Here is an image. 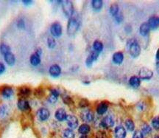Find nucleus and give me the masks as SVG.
<instances>
[{
	"label": "nucleus",
	"mask_w": 159,
	"mask_h": 138,
	"mask_svg": "<svg viewBox=\"0 0 159 138\" xmlns=\"http://www.w3.org/2000/svg\"><path fill=\"white\" fill-rule=\"evenodd\" d=\"M128 49H129V53L133 58H137L141 53V47L139 42L136 39H130L128 41Z\"/></svg>",
	"instance_id": "f257e3e1"
},
{
	"label": "nucleus",
	"mask_w": 159,
	"mask_h": 138,
	"mask_svg": "<svg viewBox=\"0 0 159 138\" xmlns=\"http://www.w3.org/2000/svg\"><path fill=\"white\" fill-rule=\"evenodd\" d=\"M80 27L79 21L75 17L72 16L67 24V33L69 36H73L77 32Z\"/></svg>",
	"instance_id": "f03ea898"
},
{
	"label": "nucleus",
	"mask_w": 159,
	"mask_h": 138,
	"mask_svg": "<svg viewBox=\"0 0 159 138\" xmlns=\"http://www.w3.org/2000/svg\"><path fill=\"white\" fill-rule=\"evenodd\" d=\"M62 9L64 14L67 17H72L74 14V7L73 4L71 1H63L62 2Z\"/></svg>",
	"instance_id": "7ed1b4c3"
},
{
	"label": "nucleus",
	"mask_w": 159,
	"mask_h": 138,
	"mask_svg": "<svg viewBox=\"0 0 159 138\" xmlns=\"http://www.w3.org/2000/svg\"><path fill=\"white\" fill-rule=\"evenodd\" d=\"M153 76V72L150 69L147 67H142L139 70V78L141 80H150Z\"/></svg>",
	"instance_id": "20e7f679"
},
{
	"label": "nucleus",
	"mask_w": 159,
	"mask_h": 138,
	"mask_svg": "<svg viewBox=\"0 0 159 138\" xmlns=\"http://www.w3.org/2000/svg\"><path fill=\"white\" fill-rule=\"evenodd\" d=\"M50 32L54 37H60L62 34V26L59 22H54L51 26Z\"/></svg>",
	"instance_id": "39448f33"
},
{
	"label": "nucleus",
	"mask_w": 159,
	"mask_h": 138,
	"mask_svg": "<svg viewBox=\"0 0 159 138\" xmlns=\"http://www.w3.org/2000/svg\"><path fill=\"white\" fill-rule=\"evenodd\" d=\"M100 125L102 127L105 128H109L113 127L114 125V118H113V117L111 115L105 116V118H103V120H101Z\"/></svg>",
	"instance_id": "423d86ee"
},
{
	"label": "nucleus",
	"mask_w": 159,
	"mask_h": 138,
	"mask_svg": "<svg viewBox=\"0 0 159 138\" xmlns=\"http://www.w3.org/2000/svg\"><path fill=\"white\" fill-rule=\"evenodd\" d=\"M50 116V112L46 108H40L37 111V117L41 121H45Z\"/></svg>",
	"instance_id": "0eeeda50"
},
{
	"label": "nucleus",
	"mask_w": 159,
	"mask_h": 138,
	"mask_svg": "<svg viewBox=\"0 0 159 138\" xmlns=\"http://www.w3.org/2000/svg\"><path fill=\"white\" fill-rule=\"evenodd\" d=\"M80 118L84 122L89 123L94 120V113L91 110H84L80 113Z\"/></svg>",
	"instance_id": "6e6552de"
},
{
	"label": "nucleus",
	"mask_w": 159,
	"mask_h": 138,
	"mask_svg": "<svg viewBox=\"0 0 159 138\" xmlns=\"http://www.w3.org/2000/svg\"><path fill=\"white\" fill-rule=\"evenodd\" d=\"M66 120L67 124L69 126L71 129H74V128H76L78 126V120L75 116L72 115V114L67 115Z\"/></svg>",
	"instance_id": "1a4fd4ad"
},
{
	"label": "nucleus",
	"mask_w": 159,
	"mask_h": 138,
	"mask_svg": "<svg viewBox=\"0 0 159 138\" xmlns=\"http://www.w3.org/2000/svg\"><path fill=\"white\" fill-rule=\"evenodd\" d=\"M30 94H31V89H30V87H25V86L19 87L18 91V95L20 97V98L26 99V97L30 96Z\"/></svg>",
	"instance_id": "9d476101"
},
{
	"label": "nucleus",
	"mask_w": 159,
	"mask_h": 138,
	"mask_svg": "<svg viewBox=\"0 0 159 138\" xmlns=\"http://www.w3.org/2000/svg\"><path fill=\"white\" fill-rule=\"evenodd\" d=\"M127 132L122 126H118L114 129V135L116 138H125Z\"/></svg>",
	"instance_id": "9b49d317"
},
{
	"label": "nucleus",
	"mask_w": 159,
	"mask_h": 138,
	"mask_svg": "<svg viewBox=\"0 0 159 138\" xmlns=\"http://www.w3.org/2000/svg\"><path fill=\"white\" fill-rule=\"evenodd\" d=\"M98 56H99V53H97V52H96V51L91 52V54L88 56V58H86V66L89 67H91L93 62L94 61L97 60V58H98Z\"/></svg>",
	"instance_id": "f8f14e48"
},
{
	"label": "nucleus",
	"mask_w": 159,
	"mask_h": 138,
	"mask_svg": "<svg viewBox=\"0 0 159 138\" xmlns=\"http://www.w3.org/2000/svg\"><path fill=\"white\" fill-rule=\"evenodd\" d=\"M55 118H56L57 120H59V121H64V120H66V119L67 114H66V111H65V109L60 108L57 109V111L55 112Z\"/></svg>",
	"instance_id": "ddd939ff"
},
{
	"label": "nucleus",
	"mask_w": 159,
	"mask_h": 138,
	"mask_svg": "<svg viewBox=\"0 0 159 138\" xmlns=\"http://www.w3.org/2000/svg\"><path fill=\"white\" fill-rule=\"evenodd\" d=\"M0 93L5 98H10L13 95V90L10 87H3L2 88Z\"/></svg>",
	"instance_id": "4468645a"
},
{
	"label": "nucleus",
	"mask_w": 159,
	"mask_h": 138,
	"mask_svg": "<svg viewBox=\"0 0 159 138\" xmlns=\"http://www.w3.org/2000/svg\"><path fill=\"white\" fill-rule=\"evenodd\" d=\"M49 72L52 76H53V77H57V76L60 75L61 72V69L58 65L54 64L52 65L50 67H49Z\"/></svg>",
	"instance_id": "2eb2a0df"
},
{
	"label": "nucleus",
	"mask_w": 159,
	"mask_h": 138,
	"mask_svg": "<svg viewBox=\"0 0 159 138\" xmlns=\"http://www.w3.org/2000/svg\"><path fill=\"white\" fill-rule=\"evenodd\" d=\"M18 108L22 111H27L30 109V105L26 99L20 98L18 101Z\"/></svg>",
	"instance_id": "dca6fc26"
},
{
	"label": "nucleus",
	"mask_w": 159,
	"mask_h": 138,
	"mask_svg": "<svg viewBox=\"0 0 159 138\" xmlns=\"http://www.w3.org/2000/svg\"><path fill=\"white\" fill-rule=\"evenodd\" d=\"M112 60L114 61V64H122V61L124 60V55L122 52H116L113 55Z\"/></svg>",
	"instance_id": "f3484780"
},
{
	"label": "nucleus",
	"mask_w": 159,
	"mask_h": 138,
	"mask_svg": "<svg viewBox=\"0 0 159 138\" xmlns=\"http://www.w3.org/2000/svg\"><path fill=\"white\" fill-rule=\"evenodd\" d=\"M148 24L150 29H157L159 27V17L152 16L149 19Z\"/></svg>",
	"instance_id": "a211bd4d"
},
{
	"label": "nucleus",
	"mask_w": 159,
	"mask_h": 138,
	"mask_svg": "<svg viewBox=\"0 0 159 138\" xmlns=\"http://www.w3.org/2000/svg\"><path fill=\"white\" fill-rule=\"evenodd\" d=\"M150 30V28L149 26L148 23L144 22L143 24H141L140 28H139V32H140V34L143 36H146L149 34Z\"/></svg>",
	"instance_id": "6ab92c4d"
},
{
	"label": "nucleus",
	"mask_w": 159,
	"mask_h": 138,
	"mask_svg": "<svg viewBox=\"0 0 159 138\" xmlns=\"http://www.w3.org/2000/svg\"><path fill=\"white\" fill-rule=\"evenodd\" d=\"M108 109V105L106 102H101L97 107V112L99 114H103L107 112Z\"/></svg>",
	"instance_id": "aec40b11"
},
{
	"label": "nucleus",
	"mask_w": 159,
	"mask_h": 138,
	"mask_svg": "<svg viewBox=\"0 0 159 138\" xmlns=\"http://www.w3.org/2000/svg\"><path fill=\"white\" fill-rule=\"evenodd\" d=\"M129 84L132 87L138 88L141 84V79L139 78V76L133 75L130 78Z\"/></svg>",
	"instance_id": "412c9836"
},
{
	"label": "nucleus",
	"mask_w": 159,
	"mask_h": 138,
	"mask_svg": "<svg viewBox=\"0 0 159 138\" xmlns=\"http://www.w3.org/2000/svg\"><path fill=\"white\" fill-rule=\"evenodd\" d=\"M5 57V61H6V63L8 65H10L12 66L15 64V61H16V58H15V55L13 54L12 53H9L7 54L4 55Z\"/></svg>",
	"instance_id": "4be33fe9"
},
{
	"label": "nucleus",
	"mask_w": 159,
	"mask_h": 138,
	"mask_svg": "<svg viewBox=\"0 0 159 138\" xmlns=\"http://www.w3.org/2000/svg\"><path fill=\"white\" fill-rule=\"evenodd\" d=\"M90 130H91V128H90V126L86 123L82 124V125L79 127V128H78V132H79V133H80L83 135H87V134H89Z\"/></svg>",
	"instance_id": "5701e85b"
},
{
	"label": "nucleus",
	"mask_w": 159,
	"mask_h": 138,
	"mask_svg": "<svg viewBox=\"0 0 159 138\" xmlns=\"http://www.w3.org/2000/svg\"><path fill=\"white\" fill-rule=\"evenodd\" d=\"M63 138H74L75 137V134L73 132V130L71 128H66L62 133Z\"/></svg>",
	"instance_id": "b1692460"
},
{
	"label": "nucleus",
	"mask_w": 159,
	"mask_h": 138,
	"mask_svg": "<svg viewBox=\"0 0 159 138\" xmlns=\"http://www.w3.org/2000/svg\"><path fill=\"white\" fill-rule=\"evenodd\" d=\"M91 5H92L94 10L99 11L102 9L103 2L101 0H93V1L91 2Z\"/></svg>",
	"instance_id": "393cba45"
},
{
	"label": "nucleus",
	"mask_w": 159,
	"mask_h": 138,
	"mask_svg": "<svg viewBox=\"0 0 159 138\" xmlns=\"http://www.w3.org/2000/svg\"><path fill=\"white\" fill-rule=\"evenodd\" d=\"M40 55L36 54V53H34L33 55H31L30 57V63H31L32 65L33 66H37L40 64L41 62V58H40Z\"/></svg>",
	"instance_id": "a878e982"
},
{
	"label": "nucleus",
	"mask_w": 159,
	"mask_h": 138,
	"mask_svg": "<svg viewBox=\"0 0 159 138\" xmlns=\"http://www.w3.org/2000/svg\"><path fill=\"white\" fill-rule=\"evenodd\" d=\"M125 126L127 128V129L129 132H133L135 130V124H134V122L133 120L131 118H128L125 120Z\"/></svg>",
	"instance_id": "bb28decb"
},
{
	"label": "nucleus",
	"mask_w": 159,
	"mask_h": 138,
	"mask_svg": "<svg viewBox=\"0 0 159 138\" xmlns=\"http://www.w3.org/2000/svg\"><path fill=\"white\" fill-rule=\"evenodd\" d=\"M141 133L143 134V135H150V134L152 132V128L150 127V125L147 123H144L142 126H141Z\"/></svg>",
	"instance_id": "cd10ccee"
},
{
	"label": "nucleus",
	"mask_w": 159,
	"mask_h": 138,
	"mask_svg": "<svg viewBox=\"0 0 159 138\" xmlns=\"http://www.w3.org/2000/svg\"><path fill=\"white\" fill-rule=\"evenodd\" d=\"M93 48H94V51L97 52V53H100V52L102 51L103 49V43L101 41H98V40H97V41H95L94 42Z\"/></svg>",
	"instance_id": "c85d7f7f"
},
{
	"label": "nucleus",
	"mask_w": 159,
	"mask_h": 138,
	"mask_svg": "<svg viewBox=\"0 0 159 138\" xmlns=\"http://www.w3.org/2000/svg\"><path fill=\"white\" fill-rule=\"evenodd\" d=\"M0 52L2 55H6L7 53H10V47L6 44H1L0 45Z\"/></svg>",
	"instance_id": "c756f323"
},
{
	"label": "nucleus",
	"mask_w": 159,
	"mask_h": 138,
	"mask_svg": "<svg viewBox=\"0 0 159 138\" xmlns=\"http://www.w3.org/2000/svg\"><path fill=\"white\" fill-rule=\"evenodd\" d=\"M119 13V8L117 4H112L110 7V13L113 16H115Z\"/></svg>",
	"instance_id": "7c9ffc66"
},
{
	"label": "nucleus",
	"mask_w": 159,
	"mask_h": 138,
	"mask_svg": "<svg viewBox=\"0 0 159 138\" xmlns=\"http://www.w3.org/2000/svg\"><path fill=\"white\" fill-rule=\"evenodd\" d=\"M8 113V108H7L6 104H2L0 106V117L1 118H5Z\"/></svg>",
	"instance_id": "2f4dec72"
},
{
	"label": "nucleus",
	"mask_w": 159,
	"mask_h": 138,
	"mask_svg": "<svg viewBox=\"0 0 159 138\" xmlns=\"http://www.w3.org/2000/svg\"><path fill=\"white\" fill-rule=\"evenodd\" d=\"M34 95H36V97H38V98H42L44 96V91L41 87H38L34 90Z\"/></svg>",
	"instance_id": "473e14b6"
},
{
	"label": "nucleus",
	"mask_w": 159,
	"mask_h": 138,
	"mask_svg": "<svg viewBox=\"0 0 159 138\" xmlns=\"http://www.w3.org/2000/svg\"><path fill=\"white\" fill-rule=\"evenodd\" d=\"M152 126L154 129L158 131L159 130V116L155 117L152 120Z\"/></svg>",
	"instance_id": "72a5a7b5"
},
{
	"label": "nucleus",
	"mask_w": 159,
	"mask_h": 138,
	"mask_svg": "<svg viewBox=\"0 0 159 138\" xmlns=\"http://www.w3.org/2000/svg\"><path fill=\"white\" fill-rule=\"evenodd\" d=\"M47 45L50 49H53L56 46V41L54 38L49 37L47 39Z\"/></svg>",
	"instance_id": "f704fd0d"
},
{
	"label": "nucleus",
	"mask_w": 159,
	"mask_h": 138,
	"mask_svg": "<svg viewBox=\"0 0 159 138\" xmlns=\"http://www.w3.org/2000/svg\"><path fill=\"white\" fill-rule=\"evenodd\" d=\"M89 105V102L88 101V100L86 99H82L79 103V106L80 107H81V108H85V107H87Z\"/></svg>",
	"instance_id": "c9c22d12"
},
{
	"label": "nucleus",
	"mask_w": 159,
	"mask_h": 138,
	"mask_svg": "<svg viewBox=\"0 0 159 138\" xmlns=\"http://www.w3.org/2000/svg\"><path fill=\"white\" fill-rule=\"evenodd\" d=\"M133 138H144L143 134L141 133V131L139 130H136V131L134 132L133 135Z\"/></svg>",
	"instance_id": "e433bc0d"
},
{
	"label": "nucleus",
	"mask_w": 159,
	"mask_h": 138,
	"mask_svg": "<svg viewBox=\"0 0 159 138\" xmlns=\"http://www.w3.org/2000/svg\"><path fill=\"white\" fill-rule=\"evenodd\" d=\"M114 17H115V19H116V22L119 23L122 22V21H123V19H124L123 15H122V13H119L118 14H116Z\"/></svg>",
	"instance_id": "4c0bfd02"
},
{
	"label": "nucleus",
	"mask_w": 159,
	"mask_h": 138,
	"mask_svg": "<svg viewBox=\"0 0 159 138\" xmlns=\"http://www.w3.org/2000/svg\"><path fill=\"white\" fill-rule=\"evenodd\" d=\"M47 100H48V101H49V103H55L57 101V97L55 96V95H51V94H50V95L48 97Z\"/></svg>",
	"instance_id": "58836bf2"
},
{
	"label": "nucleus",
	"mask_w": 159,
	"mask_h": 138,
	"mask_svg": "<svg viewBox=\"0 0 159 138\" xmlns=\"http://www.w3.org/2000/svg\"><path fill=\"white\" fill-rule=\"evenodd\" d=\"M96 138H106V134L103 131H99L96 134Z\"/></svg>",
	"instance_id": "ea45409f"
},
{
	"label": "nucleus",
	"mask_w": 159,
	"mask_h": 138,
	"mask_svg": "<svg viewBox=\"0 0 159 138\" xmlns=\"http://www.w3.org/2000/svg\"><path fill=\"white\" fill-rule=\"evenodd\" d=\"M63 101H64V103H66V104H67V105H70V104H72V103H73V101H72V99L69 96L65 97L63 99Z\"/></svg>",
	"instance_id": "a19ab883"
},
{
	"label": "nucleus",
	"mask_w": 159,
	"mask_h": 138,
	"mask_svg": "<svg viewBox=\"0 0 159 138\" xmlns=\"http://www.w3.org/2000/svg\"><path fill=\"white\" fill-rule=\"evenodd\" d=\"M50 93H51V95H55V96H56V97H58L59 95H60V93H59L58 90L56 89H50Z\"/></svg>",
	"instance_id": "79ce46f5"
},
{
	"label": "nucleus",
	"mask_w": 159,
	"mask_h": 138,
	"mask_svg": "<svg viewBox=\"0 0 159 138\" xmlns=\"http://www.w3.org/2000/svg\"><path fill=\"white\" fill-rule=\"evenodd\" d=\"M17 26L19 28H24V22L22 19L19 20L18 23H17Z\"/></svg>",
	"instance_id": "37998d69"
},
{
	"label": "nucleus",
	"mask_w": 159,
	"mask_h": 138,
	"mask_svg": "<svg viewBox=\"0 0 159 138\" xmlns=\"http://www.w3.org/2000/svg\"><path fill=\"white\" fill-rule=\"evenodd\" d=\"M5 65H4V64H2V63L0 62V74L3 73V72H5Z\"/></svg>",
	"instance_id": "c03bdc74"
},
{
	"label": "nucleus",
	"mask_w": 159,
	"mask_h": 138,
	"mask_svg": "<svg viewBox=\"0 0 159 138\" xmlns=\"http://www.w3.org/2000/svg\"><path fill=\"white\" fill-rule=\"evenodd\" d=\"M23 3L24 4H25L26 5H30V4H32V1H31V0H24V1H23Z\"/></svg>",
	"instance_id": "a18cd8bd"
},
{
	"label": "nucleus",
	"mask_w": 159,
	"mask_h": 138,
	"mask_svg": "<svg viewBox=\"0 0 159 138\" xmlns=\"http://www.w3.org/2000/svg\"><path fill=\"white\" fill-rule=\"evenodd\" d=\"M35 53H36V54L38 55H40V56H41V49L38 48L37 50H36V51Z\"/></svg>",
	"instance_id": "49530a36"
},
{
	"label": "nucleus",
	"mask_w": 159,
	"mask_h": 138,
	"mask_svg": "<svg viewBox=\"0 0 159 138\" xmlns=\"http://www.w3.org/2000/svg\"><path fill=\"white\" fill-rule=\"evenodd\" d=\"M156 71L159 74V61L158 62L156 63Z\"/></svg>",
	"instance_id": "de8ad7c7"
},
{
	"label": "nucleus",
	"mask_w": 159,
	"mask_h": 138,
	"mask_svg": "<svg viewBox=\"0 0 159 138\" xmlns=\"http://www.w3.org/2000/svg\"><path fill=\"white\" fill-rule=\"evenodd\" d=\"M156 58L158 59L159 61V49L157 50V53H156Z\"/></svg>",
	"instance_id": "09e8293b"
},
{
	"label": "nucleus",
	"mask_w": 159,
	"mask_h": 138,
	"mask_svg": "<svg viewBox=\"0 0 159 138\" xmlns=\"http://www.w3.org/2000/svg\"><path fill=\"white\" fill-rule=\"evenodd\" d=\"M80 138H88V137L86 135H82V136H80Z\"/></svg>",
	"instance_id": "8fccbe9b"
},
{
	"label": "nucleus",
	"mask_w": 159,
	"mask_h": 138,
	"mask_svg": "<svg viewBox=\"0 0 159 138\" xmlns=\"http://www.w3.org/2000/svg\"><path fill=\"white\" fill-rule=\"evenodd\" d=\"M154 138H159V135H157V136H156V137H155Z\"/></svg>",
	"instance_id": "3c124183"
}]
</instances>
